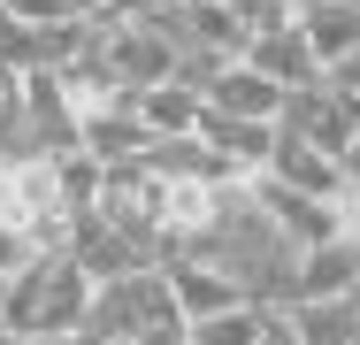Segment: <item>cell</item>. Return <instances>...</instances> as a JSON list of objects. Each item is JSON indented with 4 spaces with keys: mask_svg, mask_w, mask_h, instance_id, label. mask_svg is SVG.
<instances>
[{
    "mask_svg": "<svg viewBox=\"0 0 360 345\" xmlns=\"http://www.w3.org/2000/svg\"><path fill=\"white\" fill-rule=\"evenodd\" d=\"M284 92L291 84H276L269 69H253L245 54L207 77V108H222V115H261V123H276V115H284Z\"/></svg>",
    "mask_w": 360,
    "mask_h": 345,
    "instance_id": "cell-5",
    "label": "cell"
},
{
    "mask_svg": "<svg viewBox=\"0 0 360 345\" xmlns=\"http://www.w3.org/2000/svg\"><path fill=\"white\" fill-rule=\"evenodd\" d=\"M161 269H169V284H176V307H184V322H200V315H222V307H238V299H245V291H238L222 269L192 261V253H169Z\"/></svg>",
    "mask_w": 360,
    "mask_h": 345,
    "instance_id": "cell-11",
    "label": "cell"
},
{
    "mask_svg": "<svg viewBox=\"0 0 360 345\" xmlns=\"http://www.w3.org/2000/svg\"><path fill=\"white\" fill-rule=\"evenodd\" d=\"M0 338H15V330H8V315H0Z\"/></svg>",
    "mask_w": 360,
    "mask_h": 345,
    "instance_id": "cell-23",
    "label": "cell"
},
{
    "mask_svg": "<svg viewBox=\"0 0 360 345\" xmlns=\"http://www.w3.org/2000/svg\"><path fill=\"white\" fill-rule=\"evenodd\" d=\"M200 138L230 161V177H261L269 153H276V123H261V115H222V108H207L200 115Z\"/></svg>",
    "mask_w": 360,
    "mask_h": 345,
    "instance_id": "cell-6",
    "label": "cell"
},
{
    "mask_svg": "<svg viewBox=\"0 0 360 345\" xmlns=\"http://www.w3.org/2000/svg\"><path fill=\"white\" fill-rule=\"evenodd\" d=\"M0 315H8L15 338H62V330H84V315H92V269H84L77 253H46V261H31V269L8 284Z\"/></svg>",
    "mask_w": 360,
    "mask_h": 345,
    "instance_id": "cell-1",
    "label": "cell"
},
{
    "mask_svg": "<svg viewBox=\"0 0 360 345\" xmlns=\"http://www.w3.org/2000/svg\"><path fill=\"white\" fill-rule=\"evenodd\" d=\"M261 345H299V330H291L284 307H269V330H261Z\"/></svg>",
    "mask_w": 360,
    "mask_h": 345,
    "instance_id": "cell-22",
    "label": "cell"
},
{
    "mask_svg": "<svg viewBox=\"0 0 360 345\" xmlns=\"http://www.w3.org/2000/svg\"><path fill=\"white\" fill-rule=\"evenodd\" d=\"M330 291H360V238H322L299 253V291L291 299H330Z\"/></svg>",
    "mask_w": 360,
    "mask_h": 345,
    "instance_id": "cell-8",
    "label": "cell"
},
{
    "mask_svg": "<svg viewBox=\"0 0 360 345\" xmlns=\"http://www.w3.org/2000/svg\"><path fill=\"white\" fill-rule=\"evenodd\" d=\"M245 62H253V69H269L276 84H307V77H322L314 46H307V31H299V15H291V23H276V31H253Z\"/></svg>",
    "mask_w": 360,
    "mask_h": 345,
    "instance_id": "cell-12",
    "label": "cell"
},
{
    "mask_svg": "<svg viewBox=\"0 0 360 345\" xmlns=\"http://www.w3.org/2000/svg\"><path fill=\"white\" fill-rule=\"evenodd\" d=\"M0 69H8V77L46 69V39H39V23H31V15H15L8 0H0Z\"/></svg>",
    "mask_w": 360,
    "mask_h": 345,
    "instance_id": "cell-15",
    "label": "cell"
},
{
    "mask_svg": "<svg viewBox=\"0 0 360 345\" xmlns=\"http://www.w3.org/2000/svg\"><path fill=\"white\" fill-rule=\"evenodd\" d=\"M253 192H261V207H269V222L284 230L291 246L307 253V246H322V238H338V200H314V192H299V184H284V177H253Z\"/></svg>",
    "mask_w": 360,
    "mask_h": 345,
    "instance_id": "cell-4",
    "label": "cell"
},
{
    "mask_svg": "<svg viewBox=\"0 0 360 345\" xmlns=\"http://www.w3.org/2000/svg\"><path fill=\"white\" fill-rule=\"evenodd\" d=\"M299 31H307V46H314V62H345L360 54V0H307L299 8Z\"/></svg>",
    "mask_w": 360,
    "mask_h": 345,
    "instance_id": "cell-10",
    "label": "cell"
},
{
    "mask_svg": "<svg viewBox=\"0 0 360 345\" xmlns=\"http://www.w3.org/2000/svg\"><path fill=\"white\" fill-rule=\"evenodd\" d=\"M299 345H360V291H330V299H291L284 307Z\"/></svg>",
    "mask_w": 360,
    "mask_h": 345,
    "instance_id": "cell-9",
    "label": "cell"
},
{
    "mask_svg": "<svg viewBox=\"0 0 360 345\" xmlns=\"http://www.w3.org/2000/svg\"><path fill=\"white\" fill-rule=\"evenodd\" d=\"M15 115H23V77H8V69H0V138L15 131Z\"/></svg>",
    "mask_w": 360,
    "mask_h": 345,
    "instance_id": "cell-19",
    "label": "cell"
},
{
    "mask_svg": "<svg viewBox=\"0 0 360 345\" xmlns=\"http://www.w3.org/2000/svg\"><path fill=\"white\" fill-rule=\"evenodd\" d=\"M139 115H146V131H153V138L200 131L207 92H200V84H184V77H161V84H146V92H139Z\"/></svg>",
    "mask_w": 360,
    "mask_h": 345,
    "instance_id": "cell-13",
    "label": "cell"
},
{
    "mask_svg": "<svg viewBox=\"0 0 360 345\" xmlns=\"http://www.w3.org/2000/svg\"><path fill=\"white\" fill-rule=\"evenodd\" d=\"M153 322H184L176 284H169L161 261L123 269V276H100V284H92V315H84V330H92L100 345H131V338H146Z\"/></svg>",
    "mask_w": 360,
    "mask_h": 345,
    "instance_id": "cell-2",
    "label": "cell"
},
{
    "mask_svg": "<svg viewBox=\"0 0 360 345\" xmlns=\"http://www.w3.org/2000/svg\"><path fill=\"white\" fill-rule=\"evenodd\" d=\"M15 15L31 23H77V15H100V0H8Z\"/></svg>",
    "mask_w": 360,
    "mask_h": 345,
    "instance_id": "cell-17",
    "label": "cell"
},
{
    "mask_svg": "<svg viewBox=\"0 0 360 345\" xmlns=\"http://www.w3.org/2000/svg\"><path fill=\"white\" fill-rule=\"evenodd\" d=\"M291 138H307V146H322V153H353V138H360V100H345L330 77H307V84H291L284 92V115H276Z\"/></svg>",
    "mask_w": 360,
    "mask_h": 345,
    "instance_id": "cell-3",
    "label": "cell"
},
{
    "mask_svg": "<svg viewBox=\"0 0 360 345\" xmlns=\"http://www.w3.org/2000/svg\"><path fill=\"white\" fill-rule=\"evenodd\" d=\"M0 345H8V338H0Z\"/></svg>",
    "mask_w": 360,
    "mask_h": 345,
    "instance_id": "cell-24",
    "label": "cell"
},
{
    "mask_svg": "<svg viewBox=\"0 0 360 345\" xmlns=\"http://www.w3.org/2000/svg\"><path fill=\"white\" fill-rule=\"evenodd\" d=\"M322 77H330V84H338L345 100H360V54H345V62H330Z\"/></svg>",
    "mask_w": 360,
    "mask_h": 345,
    "instance_id": "cell-20",
    "label": "cell"
},
{
    "mask_svg": "<svg viewBox=\"0 0 360 345\" xmlns=\"http://www.w3.org/2000/svg\"><path fill=\"white\" fill-rule=\"evenodd\" d=\"M230 8H238V23H245V31H276V23L299 15V0H230Z\"/></svg>",
    "mask_w": 360,
    "mask_h": 345,
    "instance_id": "cell-18",
    "label": "cell"
},
{
    "mask_svg": "<svg viewBox=\"0 0 360 345\" xmlns=\"http://www.w3.org/2000/svg\"><path fill=\"white\" fill-rule=\"evenodd\" d=\"M131 345H192V322H153V330L131 338Z\"/></svg>",
    "mask_w": 360,
    "mask_h": 345,
    "instance_id": "cell-21",
    "label": "cell"
},
{
    "mask_svg": "<svg viewBox=\"0 0 360 345\" xmlns=\"http://www.w3.org/2000/svg\"><path fill=\"white\" fill-rule=\"evenodd\" d=\"M269 177H284L299 192H314V200H338L345 192V161L338 153H322V146H307V138H291L276 123V153H269Z\"/></svg>",
    "mask_w": 360,
    "mask_h": 345,
    "instance_id": "cell-7",
    "label": "cell"
},
{
    "mask_svg": "<svg viewBox=\"0 0 360 345\" xmlns=\"http://www.w3.org/2000/svg\"><path fill=\"white\" fill-rule=\"evenodd\" d=\"M31 261H46V238H39V222H23V215H0V284H15Z\"/></svg>",
    "mask_w": 360,
    "mask_h": 345,
    "instance_id": "cell-16",
    "label": "cell"
},
{
    "mask_svg": "<svg viewBox=\"0 0 360 345\" xmlns=\"http://www.w3.org/2000/svg\"><path fill=\"white\" fill-rule=\"evenodd\" d=\"M261 330H269V307L261 299H238L222 315H200L192 322V345H261Z\"/></svg>",
    "mask_w": 360,
    "mask_h": 345,
    "instance_id": "cell-14",
    "label": "cell"
}]
</instances>
